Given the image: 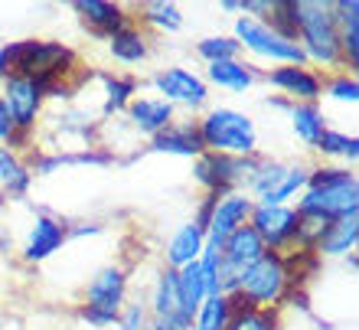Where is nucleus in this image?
<instances>
[{"mask_svg": "<svg viewBox=\"0 0 359 330\" xmlns=\"http://www.w3.org/2000/svg\"><path fill=\"white\" fill-rule=\"evenodd\" d=\"M307 183H311V190L304 193L297 213H317V216L330 219V223L356 216L359 187H356V177H353L350 170L317 167L313 173H307Z\"/></svg>", "mask_w": 359, "mask_h": 330, "instance_id": "obj_1", "label": "nucleus"}, {"mask_svg": "<svg viewBox=\"0 0 359 330\" xmlns=\"http://www.w3.org/2000/svg\"><path fill=\"white\" fill-rule=\"evenodd\" d=\"M203 147L212 154H226V157H248L258 144V131L252 118L232 108H216L206 114V121L196 128Z\"/></svg>", "mask_w": 359, "mask_h": 330, "instance_id": "obj_2", "label": "nucleus"}, {"mask_svg": "<svg viewBox=\"0 0 359 330\" xmlns=\"http://www.w3.org/2000/svg\"><path fill=\"white\" fill-rule=\"evenodd\" d=\"M294 17H297V37L304 39L307 56H313L317 62L340 59V29H337L333 4L301 0V4H294Z\"/></svg>", "mask_w": 359, "mask_h": 330, "instance_id": "obj_3", "label": "nucleus"}, {"mask_svg": "<svg viewBox=\"0 0 359 330\" xmlns=\"http://www.w3.org/2000/svg\"><path fill=\"white\" fill-rule=\"evenodd\" d=\"M284 291H287V272H284V262L278 252H265L238 278V294H245L255 308L281 301Z\"/></svg>", "mask_w": 359, "mask_h": 330, "instance_id": "obj_4", "label": "nucleus"}, {"mask_svg": "<svg viewBox=\"0 0 359 330\" xmlns=\"http://www.w3.org/2000/svg\"><path fill=\"white\" fill-rule=\"evenodd\" d=\"M124 301V272L121 268H104V272L95 275V282L88 284V308L86 314L88 324H114L118 321V311H121Z\"/></svg>", "mask_w": 359, "mask_h": 330, "instance_id": "obj_5", "label": "nucleus"}, {"mask_svg": "<svg viewBox=\"0 0 359 330\" xmlns=\"http://www.w3.org/2000/svg\"><path fill=\"white\" fill-rule=\"evenodd\" d=\"M236 33H238V46H248L252 53L258 56H268V59H284V62H291V66H301L304 62V49L291 39L278 37L274 29H268V23H258L252 17H242L236 23Z\"/></svg>", "mask_w": 359, "mask_h": 330, "instance_id": "obj_6", "label": "nucleus"}, {"mask_svg": "<svg viewBox=\"0 0 359 330\" xmlns=\"http://www.w3.org/2000/svg\"><path fill=\"white\" fill-rule=\"evenodd\" d=\"M252 199L242 197V193H226V197L216 199L212 206V216H209V226H206V242L212 246H226V239L236 232L238 226H245V219L252 216Z\"/></svg>", "mask_w": 359, "mask_h": 330, "instance_id": "obj_7", "label": "nucleus"}, {"mask_svg": "<svg viewBox=\"0 0 359 330\" xmlns=\"http://www.w3.org/2000/svg\"><path fill=\"white\" fill-rule=\"evenodd\" d=\"M252 229L265 242V249H284L297 236V213L287 206H258L252 209Z\"/></svg>", "mask_w": 359, "mask_h": 330, "instance_id": "obj_8", "label": "nucleus"}, {"mask_svg": "<svg viewBox=\"0 0 359 330\" xmlns=\"http://www.w3.org/2000/svg\"><path fill=\"white\" fill-rule=\"evenodd\" d=\"M39 98H43V92H39V85L33 79L7 76V98H4V105H7V112L17 128H33L39 112Z\"/></svg>", "mask_w": 359, "mask_h": 330, "instance_id": "obj_9", "label": "nucleus"}, {"mask_svg": "<svg viewBox=\"0 0 359 330\" xmlns=\"http://www.w3.org/2000/svg\"><path fill=\"white\" fill-rule=\"evenodd\" d=\"M163 102H183V105H203L206 102V82L187 69H167L154 79Z\"/></svg>", "mask_w": 359, "mask_h": 330, "instance_id": "obj_10", "label": "nucleus"}, {"mask_svg": "<svg viewBox=\"0 0 359 330\" xmlns=\"http://www.w3.org/2000/svg\"><path fill=\"white\" fill-rule=\"evenodd\" d=\"M265 242L258 239V232L252 226H238L232 236L226 239V246H222V262L232 268V272L242 278V272L245 268H252V265L265 255Z\"/></svg>", "mask_w": 359, "mask_h": 330, "instance_id": "obj_11", "label": "nucleus"}, {"mask_svg": "<svg viewBox=\"0 0 359 330\" xmlns=\"http://www.w3.org/2000/svg\"><path fill=\"white\" fill-rule=\"evenodd\" d=\"M154 314H157V321H163V324H177V327H183V330L193 327V317L183 311V301H180L177 272L161 275V282L154 288Z\"/></svg>", "mask_w": 359, "mask_h": 330, "instance_id": "obj_12", "label": "nucleus"}, {"mask_svg": "<svg viewBox=\"0 0 359 330\" xmlns=\"http://www.w3.org/2000/svg\"><path fill=\"white\" fill-rule=\"evenodd\" d=\"M66 236H69V229L62 226V223H56V219H49V216H39L36 223H33L27 249H23L27 262H43V258H49V255L66 242Z\"/></svg>", "mask_w": 359, "mask_h": 330, "instance_id": "obj_13", "label": "nucleus"}, {"mask_svg": "<svg viewBox=\"0 0 359 330\" xmlns=\"http://www.w3.org/2000/svg\"><path fill=\"white\" fill-rule=\"evenodd\" d=\"M154 151L163 154H180V157H193V154H203V141H199V131L193 124H167L161 134H154Z\"/></svg>", "mask_w": 359, "mask_h": 330, "instance_id": "obj_14", "label": "nucleus"}, {"mask_svg": "<svg viewBox=\"0 0 359 330\" xmlns=\"http://www.w3.org/2000/svg\"><path fill=\"white\" fill-rule=\"evenodd\" d=\"M337 13V29H340V53H346L350 66L356 69L359 62V4L356 0H340L333 4Z\"/></svg>", "mask_w": 359, "mask_h": 330, "instance_id": "obj_15", "label": "nucleus"}, {"mask_svg": "<svg viewBox=\"0 0 359 330\" xmlns=\"http://www.w3.org/2000/svg\"><path fill=\"white\" fill-rule=\"evenodd\" d=\"M131 118L144 134H161L173 121V105L163 98H137L131 105Z\"/></svg>", "mask_w": 359, "mask_h": 330, "instance_id": "obj_16", "label": "nucleus"}, {"mask_svg": "<svg viewBox=\"0 0 359 330\" xmlns=\"http://www.w3.org/2000/svg\"><path fill=\"white\" fill-rule=\"evenodd\" d=\"M76 10L82 13L86 23H92L98 33H118V29L128 27V17H124L121 7H114V4H102V0H79Z\"/></svg>", "mask_w": 359, "mask_h": 330, "instance_id": "obj_17", "label": "nucleus"}, {"mask_svg": "<svg viewBox=\"0 0 359 330\" xmlns=\"http://www.w3.org/2000/svg\"><path fill=\"white\" fill-rule=\"evenodd\" d=\"M268 79H271V85H278V88H284V92L297 95V98H307V102H313V98L320 95V79L313 76V72H307V69H301V66L274 69Z\"/></svg>", "mask_w": 359, "mask_h": 330, "instance_id": "obj_18", "label": "nucleus"}, {"mask_svg": "<svg viewBox=\"0 0 359 330\" xmlns=\"http://www.w3.org/2000/svg\"><path fill=\"white\" fill-rule=\"evenodd\" d=\"M203 246H206V232H203L196 223H189V226H183L177 236H173L170 249H167V262H170L173 268H183V265L196 262Z\"/></svg>", "mask_w": 359, "mask_h": 330, "instance_id": "obj_19", "label": "nucleus"}, {"mask_svg": "<svg viewBox=\"0 0 359 330\" xmlns=\"http://www.w3.org/2000/svg\"><path fill=\"white\" fill-rule=\"evenodd\" d=\"M177 284H180V301H183V311L193 317L199 311V304L206 301V282H203V272H199V258L196 262L183 265L177 272Z\"/></svg>", "mask_w": 359, "mask_h": 330, "instance_id": "obj_20", "label": "nucleus"}, {"mask_svg": "<svg viewBox=\"0 0 359 330\" xmlns=\"http://www.w3.org/2000/svg\"><path fill=\"white\" fill-rule=\"evenodd\" d=\"M356 239H359V219L356 216L337 219V223H330L327 236L320 239L317 252H323V255H343V252H350V249L356 246Z\"/></svg>", "mask_w": 359, "mask_h": 330, "instance_id": "obj_21", "label": "nucleus"}, {"mask_svg": "<svg viewBox=\"0 0 359 330\" xmlns=\"http://www.w3.org/2000/svg\"><path fill=\"white\" fill-rule=\"evenodd\" d=\"M291 121H294V131H297V138H301L304 144H311V147H317L323 138V114L320 108L313 102H304V105H294L291 108Z\"/></svg>", "mask_w": 359, "mask_h": 330, "instance_id": "obj_22", "label": "nucleus"}, {"mask_svg": "<svg viewBox=\"0 0 359 330\" xmlns=\"http://www.w3.org/2000/svg\"><path fill=\"white\" fill-rule=\"evenodd\" d=\"M209 79L222 88H232V92H245L248 85L255 82V76L248 72V66L236 62V59H222V62H209Z\"/></svg>", "mask_w": 359, "mask_h": 330, "instance_id": "obj_23", "label": "nucleus"}, {"mask_svg": "<svg viewBox=\"0 0 359 330\" xmlns=\"http://www.w3.org/2000/svg\"><path fill=\"white\" fill-rule=\"evenodd\" d=\"M199 321L193 330H226L229 321H232V308H229L226 294H212L206 301L199 304Z\"/></svg>", "mask_w": 359, "mask_h": 330, "instance_id": "obj_24", "label": "nucleus"}, {"mask_svg": "<svg viewBox=\"0 0 359 330\" xmlns=\"http://www.w3.org/2000/svg\"><path fill=\"white\" fill-rule=\"evenodd\" d=\"M111 53L121 62H141V59H147V43H144V37L137 29L124 27L111 37Z\"/></svg>", "mask_w": 359, "mask_h": 330, "instance_id": "obj_25", "label": "nucleus"}, {"mask_svg": "<svg viewBox=\"0 0 359 330\" xmlns=\"http://www.w3.org/2000/svg\"><path fill=\"white\" fill-rule=\"evenodd\" d=\"M304 183H307V170H304V167H291L287 173H284L281 183H278L271 193H265V197H262V206H281L284 199H291L294 193L304 187Z\"/></svg>", "mask_w": 359, "mask_h": 330, "instance_id": "obj_26", "label": "nucleus"}, {"mask_svg": "<svg viewBox=\"0 0 359 330\" xmlns=\"http://www.w3.org/2000/svg\"><path fill=\"white\" fill-rule=\"evenodd\" d=\"M0 187L10 190L13 197L27 193V187H29V173L10 157V151H0Z\"/></svg>", "mask_w": 359, "mask_h": 330, "instance_id": "obj_27", "label": "nucleus"}, {"mask_svg": "<svg viewBox=\"0 0 359 330\" xmlns=\"http://www.w3.org/2000/svg\"><path fill=\"white\" fill-rule=\"evenodd\" d=\"M226 330H274V317L271 311H232V321H229Z\"/></svg>", "mask_w": 359, "mask_h": 330, "instance_id": "obj_28", "label": "nucleus"}, {"mask_svg": "<svg viewBox=\"0 0 359 330\" xmlns=\"http://www.w3.org/2000/svg\"><path fill=\"white\" fill-rule=\"evenodd\" d=\"M144 20L147 23H154V27H161V29H180L183 27V17H180V10L173 7V4H147L144 7Z\"/></svg>", "mask_w": 359, "mask_h": 330, "instance_id": "obj_29", "label": "nucleus"}, {"mask_svg": "<svg viewBox=\"0 0 359 330\" xmlns=\"http://www.w3.org/2000/svg\"><path fill=\"white\" fill-rule=\"evenodd\" d=\"M199 53H203L209 62H222V59H236L238 43L229 37H209L199 43Z\"/></svg>", "mask_w": 359, "mask_h": 330, "instance_id": "obj_30", "label": "nucleus"}, {"mask_svg": "<svg viewBox=\"0 0 359 330\" xmlns=\"http://www.w3.org/2000/svg\"><path fill=\"white\" fill-rule=\"evenodd\" d=\"M323 154H340V157H356L359 154V141L356 138H343V134H333V131H323L320 144H317Z\"/></svg>", "mask_w": 359, "mask_h": 330, "instance_id": "obj_31", "label": "nucleus"}, {"mask_svg": "<svg viewBox=\"0 0 359 330\" xmlns=\"http://www.w3.org/2000/svg\"><path fill=\"white\" fill-rule=\"evenodd\" d=\"M134 92V82L131 79H108V108H124L128 102V95Z\"/></svg>", "mask_w": 359, "mask_h": 330, "instance_id": "obj_32", "label": "nucleus"}, {"mask_svg": "<svg viewBox=\"0 0 359 330\" xmlns=\"http://www.w3.org/2000/svg\"><path fill=\"white\" fill-rule=\"evenodd\" d=\"M330 95L337 98V102H356L359 98V85L353 76H340V79H333L330 82Z\"/></svg>", "mask_w": 359, "mask_h": 330, "instance_id": "obj_33", "label": "nucleus"}, {"mask_svg": "<svg viewBox=\"0 0 359 330\" xmlns=\"http://www.w3.org/2000/svg\"><path fill=\"white\" fill-rule=\"evenodd\" d=\"M121 327L124 330H144V308L141 304H131L121 317Z\"/></svg>", "mask_w": 359, "mask_h": 330, "instance_id": "obj_34", "label": "nucleus"}, {"mask_svg": "<svg viewBox=\"0 0 359 330\" xmlns=\"http://www.w3.org/2000/svg\"><path fill=\"white\" fill-rule=\"evenodd\" d=\"M13 134H17V124H13L7 105H4V98H0V141H10Z\"/></svg>", "mask_w": 359, "mask_h": 330, "instance_id": "obj_35", "label": "nucleus"}, {"mask_svg": "<svg viewBox=\"0 0 359 330\" xmlns=\"http://www.w3.org/2000/svg\"><path fill=\"white\" fill-rule=\"evenodd\" d=\"M0 76H7V56H4V49H0Z\"/></svg>", "mask_w": 359, "mask_h": 330, "instance_id": "obj_36", "label": "nucleus"}, {"mask_svg": "<svg viewBox=\"0 0 359 330\" xmlns=\"http://www.w3.org/2000/svg\"><path fill=\"white\" fill-rule=\"evenodd\" d=\"M144 330H157V324H151V327H144Z\"/></svg>", "mask_w": 359, "mask_h": 330, "instance_id": "obj_37", "label": "nucleus"}, {"mask_svg": "<svg viewBox=\"0 0 359 330\" xmlns=\"http://www.w3.org/2000/svg\"><path fill=\"white\" fill-rule=\"evenodd\" d=\"M189 330H193V327H189Z\"/></svg>", "mask_w": 359, "mask_h": 330, "instance_id": "obj_38", "label": "nucleus"}]
</instances>
